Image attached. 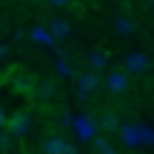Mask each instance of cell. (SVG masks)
Masks as SVG:
<instances>
[{
  "label": "cell",
  "instance_id": "cell-1",
  "mask_svg": "<svg viewBox=\"0 0 154 154\" xmlns=\"http://www.w3.org/2000/svg\"><path fill=\"white\" fill-rule=\"evenodd\" d=\"M128 86H131V77H128L126 69H114V72H109V77H106V88L111 94H126Z\"/></svg>",
  "mask_w": 154,
  "mask_h": 154
},
{
  "label": "cell",
  "instance_id": "cell-13",
  "mask_svg": "<svg viewBox=\"0 0 154 154\" xmlns=\"http://www.w3.org/2000/svg\"><path fill=\"white\" fill-rule=\"evenodd\" d=\"M77 131H83L88 137L91 134V117H80V123H77Z\"/></svg>",
  "mask_w": 154,
  "mask_h": 154
},
{
  "label": "cell",
  "instance_id": "cell-15",
  "mask_svg": "<svg viewBox=\"0 0 154 154\" xmlns=\"http://www.w3.org/2000/svg\"><path fill=\"white\" fill-rule=\"evenodd\" d=\"M9 137H14V134H0V149H9Z\"/></svg>",
  "mask_w": 154,
  "mask_h": 154
},
{
  "label": "cell",
  "instance_id": "cell-2",
  "mask_svg": "<svg viewBox=\"0 0 154 154\" xmlns=\"http://www.w3.org/2000/svg\"><path fill=\"white\" fill-rule=\"evenodd\" d=\"M97 86H100L97 72H86V74H80V77H77V97H80V100H88L94 91H97Z\"/></svg>",
  "mask_w": 154,
  "mask_h": 154
},
{
  "label": "cell",
  "instance_id": "cell-4",
  "mask_svg": "<svg viewBox=\"0 0 154 154\" xmlns=\"http://www.w3.org/2000/svg\"><path fill=\"white\" fill-rule=\"evenodd\" d=\"M123 69H126L128 74H143L146 69H149V57H146L143 51H134V54H128V57H126Z\"/></svg>",
  "mask_w": 154,
  "mask_h": 154
},
{
  "label": "cell",
  "instance_id": "cell-10",
  "mask_svg": "<svg viewBox=\"0 0 154 154\" xmlns=\"http://www.w3.org/2000/svg\"><path fill=\"white\" fill-rule=\"evenodd\" d=\"M100 128H106V131H120V120H117L114 111H106L103 120H100Z\"/></svg>",
  "mask_w": 154,
  "mask_h": 154
},
{
  "label": "cell",
  "instance_id": "cell-17",
  "mask_svg": "<svg viewBox=\"0 0 154 154\" xmlns=\"http://www.w3.org/2000/svg\"><path fill=\"white\" fill-rule=\"evenodd\" d=\"M3 57H6V46L0 43V60H3Z\"/></svg>",
  "mask_w": 154,
  "mask_h": 154
},
{
  "label": "cell",
  "instance_id": "cell-7",
  "mask_svg": "<svg viewBox=\"0 0 154 154\" xmlns=\"http://www.w3.org/2000/svg\"><path fill=\"white\" fill-rule=\"evenodd\" d=\"M88 66H91V72L106 69V66H109V54H106V51H100V49H94L91 54H88Z\"/></svg>",
  "mask_w": 154,
  "mask_h": 154
},
{
  "label": "cell",
  "instance_id": "cell-6",
  "mask_svg": "<svg viewBox=\"0 0 154 154\" xmlns=\"http://www.w3.org/2000/svg\"><path fill=\"white\" fill-rule=\"evenodd\" d=\"M34 97L51 100V97H54V83H51V80H37V83H34Z\"/></svg>",
  "mask_w": 154,
  "mask_h": 154
},
{
  "label": "cell",
  "instance_id": "cell-18",
  "mask_svg": "<svg viewBox=\"0 0 154 154\" xmlns=\"http://www.w3.org/2000/svg\"><path fill=\"white\" fill-rule=\"evenodd\" d=\"M0 26H3V17H0Z\"/></svg>",
  "mask_w": 154,
  "mask_h": 154
},
{
  "label": "cell",
  "instance_id": "cell-3",
  "mask_svg": "<svg viewBox=\"0 0 154 154\" xmlns=\"http://www.w3.org/2000/svg\"><path fill=\"white\" fill-rule=\"evenodd\" d=\"M43 154H77V149L69 140H63V137H46L43 140Z\"/></svg>",
  "mask_w": 154,
  "mask_h": 154
},
{
  "label": "cell",
  "instance_id": "cell-19",
  "mask_svg": "<svg viewBox=\"0 0 154 154\" xmlns=\"http://www.w3.org/2000/svg\"><path fill=\"white\" fill-rule=\"evenodd\" d=\"M151 3H154V0H151Z\"/></svg>",
  "mask_w": 154,
  "mask_h": 154
},
{
  "label": "cell",
  "instance_id": "cell-5",
  "mask_svg": "<svg viewBox=\"0 0 154 154\" xmlns=\"http://www.w3.org/2000/svg\"><path fill=\"white\" fill-rule=\"evenodd\" d=\"M6 128H9L14 137L26 134V131H29V111H14V114L9 117V126H6Z\"/></svg>",
  "mask_w": 154,
  "mask_h": 154
},
{
  "label": "cell",
  "instance_id": "cell-12",
  "mask_svg": "<svg viewBox=\"0 0 154 154\" xmlns=\"http://www.w3.org/2000/svg\"><path fill=\"white\" fill-rule=\"evenodd\" d=\"M17 91H20V94H29V91H32L34 94V80H32V77H26V74H20V80H17Z\"/></svg>",
  "mask_w": 154,
  "mask_h": 154
},
{
  "label": "cell",
  "instance_id": "cell-11",
  "mask_svg": "<svg viewBox=\"0 0 154 154\" xmlns=\"http://www.w3.org/2000/svg\"><path fill=\"white\" fill-rule=\"evenodd\" d=\"M94 151L97 154H117L114 146H111L109 140H103V137H94Z\"/></svg>",
  "mask_w": 154,
  "mask_h": 154
},
{
  "label": "cell",
  "instance_id": "cell-16",
  "mask_svg": "<svg viewBox=\"0 0 154 154\" xmlns=\"http://www.w3.org/2000/svg\"><path fill=\"white\" fill-rule=\"evenodd\" d=\"M3 126H9V117H6V111L0 109V128H3Z\"/></svg>",
  "mask_w": 154,
  "mask_h": 154
},
{
  "label": "cell",
  "instance_id": "cell-8",
  "mask_svg": "<svg viewBox=\"0 0 154 154\" xmlns=\"http://www.w3.org/2000/svg\"><path fill=\"white\" fill-rule=\"evenodd\" d=\"M134 29H137V26H134L131 17H117V20H114V32H117V34H123V37L134 34Z\"/></svg>",
  "mask_w": 154,
  "mask_h": 154
},
{
  "label": "cell",
  "instance_id": "cell-14",
  "mask_svg": "<svg viewBox=\"0 0 154 154\" xmlns=\"http://www.w3.org/2000/svg\"><path fill=\"white\" fill-rule=\"evenodd\" d=\"M46 3H49V6H54V9H69L74 0H46Z\"/></svg>",
  "mask_w": 154,
  "mask_h": 154
},
{
  "label": "cell",
  "instance_id": "cell-9",
  "mask_svg": "<svg viewBox=\"0 0 154 154\" xmlns=\"http://www.w3.org/2000/svg\"><path fill=\"white\" fill-rule=\"evenodd\" d=\"M69 32H72V26H69V20H51L49 23V34H54V37H69Z\"/></svg>",
  "mask_w": 154,
  "mask_h": 154
}]
</instances>
